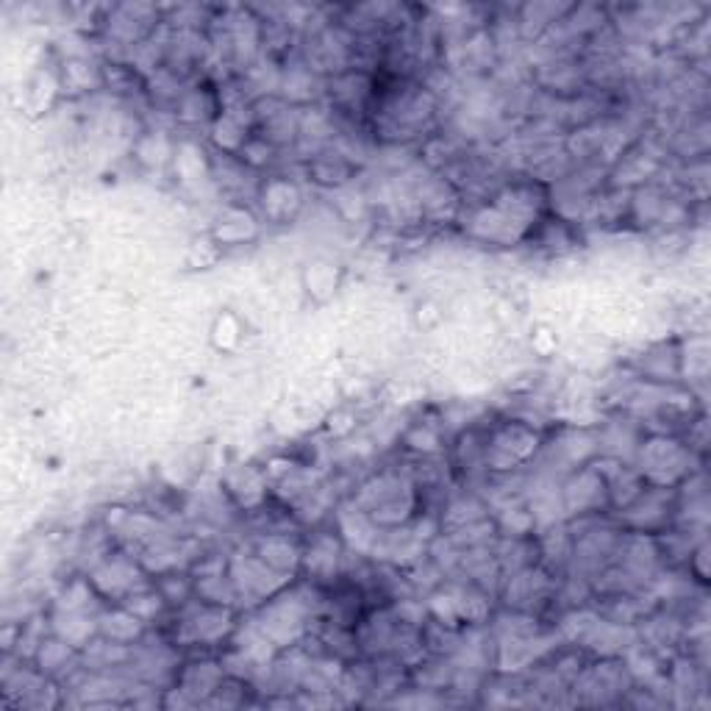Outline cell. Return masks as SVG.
Here are the masks:
<instances>
[{"label":"cell","instance_id":"6da1fadb","mask_svg":"<svg viewBox=\"0 0 711 711\" xmlns=\"http://www.w3.org/2000/svg\"><path fill=\"white\" fill-rule=\"evenodd\" d=\"M539 450V434L525 423L495 425L484 434V467L489 473L520 470Z\"/></svg>","mask_w":711,"mask_h":711},{"label":"cell","instance_id":"7a4b0ae2","mask_svg":"<svg viewBox=\"0 0 711 711\" xmlns=\"http://www.w3.org/2000/svg\"><path fill=\"white\" fill-rule=\"evenodd\" d=\"M262 206L264 212H267V217L287 223V220H292L295 212L300 209L298 187H295L292 181H287V178H273V181H267L262 189Z\"/></svg>","mask_w":711,"mask_h":711},{"label":"cell","instance_id":"3957f363","mask_svg":"<svg viewBox=\"0 0 711 711\" xmlns=\"http://www.w3.org/2000/svg\"><path fill=\"white\" fill-rule=\"evenodd\" d=\"M256 234V220L242 209H228L220 223L214 225V242L217 245H239Z\"/></svg>","mask_w":711,"mask_h":711},{"label":"cell","instance_id":"277c9868","mask_svg":"<svg viewBox=\"0 0 711 711\" xmlns=\"http://www.w3.org/2000/svg\"><path fill=\"white\" fill-rule=\"evenodd\" d=\"M309 175L314 181H320L325 187H342L348 181L350 164L337 156V153H320L312 164H309Z\"/></svg>","mask_w":711,"mask_h":711}]
</instances>
